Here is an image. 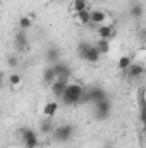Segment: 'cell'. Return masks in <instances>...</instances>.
<instances>
[{"instance_id":"1","label":"cell","mask_w":146,"mask_h":148,"mask_svg":"<svg viewBox=\"0 0 146 148\" xmlns=\"http://www.w3.org/2000/svg\"><path fill=\"white\" fill-rule=\"evenodd\" d=\"M86 91H88V88H84L83 84H79V83H69L67 88H65V93H64V97L60 100L67 107L79 105V103H83V98H84Z\"/></svg>"},{"instance_id":"2","label":"cell","mask_w":146,"mask_h":148,"mask_svg":"<svg viewBox=\"0 0 146 148\" xmlns=\"http://www.w3.org/2000/svg\"><path fill=\"white\" fill-rule=\"evenodd\" d=\"M74 126L72 124H59L57 127H55V131L52 133V138H53V141H57V143H67L69 140H72L74 136Z\"/></svg>"},{"instance_id":"3","label":"cell","mask_w":146,"mask_h":148,"mask_svg":"<svg viewBox=\"0 0 146 148\" xmlns=\"http://www.w3.org/2000/svg\"><path fill=\"white\" fill-rule=\"evenodd\" d=\"M105 98H108L107 90L102 88V86H93V88H88V91H86V95H84V98H83V103L93 105V103L102 102V100H105Z\"/></svg>"},{"instance_id":"4","label":"cell","mask_w":146,"mask_h":148,"mask_svg":"<svg viewBox=\"0 0 146 148\" xmlns=\"http://www.w3.org/2000/svg\"><path fill=\"white\" fill-rule=\"evenodd\" d=\"M112 114V100L105 98L102 102L93 103V117L96 121H107Z\"/></svg>"},{"instance_id":"5","label":"cell","mask_w":146,"mask_h":148,"mask_svg":"<svg viewBox=\"0 0 146 148\" xmlns=\"http://www.w3.org/2000/svg\"><path fill=\"white\" fill-rule=\"evenodd\" d=\"M19 134H21V140H23L24 148H38L40 140H38V134L33 129H29V127H21V129H19Z\"/></svg>"},{"instance_id":"6","label":"cell","mask_w":146,"mask_h":148,"mask_svg":"<svg viewBox=\"0 0 146 148\" xmlns=\"http://www.w3.org/2000/svg\"><path fill=\"white\" fill-rule=\"evenodd\" d=\"M14 47H16L17 52H28L29 50V36H28V31L19 29L14 35Z\"/></svg>"},{"instance_id":"7","label":"cell","mask_w":146,"mask_h":148,"mask_svg":"<svg viewBox=\"0 0 146 148\" xmlns=\"http://www.w3.org/2000/svg\"><path fill=\"white\" fill-rule=\"evenodd\" d=\"M67 84H69V79H64V77H57V79H55V81L50 84V90H52V93H53L55 100H57V98L60 100V98L64 97Z\"/></svg>"},{"instance_id":"8","label":"cell","mask_w":146,"mask_h":148,"mask_svg":"<svg viewBox=\"0 0 146 148\" xmlns=\"http://www.w3.org/2000/svg\"><path fill=\"white\" fill-rule=\"evenodd\" d=\"M138 117L141 126L145 127L146 131V91L139 90V97H138Z\"/></svg>"},{"instance_id":"9","label":"cell","mask_w":146,"mask_h":148,"mask_svg":"<svg viewBox=\"0 0 146 148\" xmlns=\"http://www.w3.org/2000/svg\"><path fill=\"white\" fill-rule=\"evenodd\" d=\"M45 59H46L48 66H53V64L60 62V60H62V52H60V48H59L57 45L48 47V48H46V53H45Z\"/></svg>"},{"instance_id":"10","label":"cell","mask_w":146,"mask_h":148,"mask_svg":"<svg viewBox=\"0 0 146 148\" xmlns=\"http://www.w3.org/2000/svg\"><path fill=\"white\" fill-rule=\"evenodd\" d=\"M96 35L98 38H105V40H113L117 35V29L113 24H102V26H96Z\"/></svg>"},{"instance_id":"11","label":"cell","mask_w":146,"mask_h":148,"mask_svg":"<svg viewBox=\"0 0 146 148\" xmlns=\"http://www.w3.org/2000/svg\"><path fill=\"white\" fill-rule=\"evenodd\" d=\"M122 74H124L127 79H131V81H132V79H138V77H141V76L145 74V66H143V64H136V62H134V64H132L126 73H122Z\"/></svg>"},{"instance_id":"12","label":"cell","mask_w":146,"mask_h":148,"mask_svg":"<svg viewBox=\"0 0 146 148\" xmlns=\"http://www.w3.org/2000/svg\"><path fill=\"white\" fill-rule=\"evenodd\" d=\"M52 67H53V71H55V74H57V77H64V79H69V77H71V73H72V71H71L69 64H65L64 60L53 64Z\"/></svg>"},{"instance_id":"13","label":"cell","mask_w":146,"mask_h":148,"mask_svg":"<svg viewBox=\"0 0 146 148\" xmlns=\"http://www.w3.org/2000/svg\"><path fill=\"white\" fill-rule=\"evenodd\" d=\"M107 19H108V14L105 10H102V9H93L91 10V24L102 26V24H105Z\"/></svg>"},{"instance_id":"14","label":"cell","mask_w":146,"mask_h":148,"mask_svg":"<svg viewBox=\"0 0 146 148\" xmlns=\"http://www.w3.org/2000/svg\"><path fill=\"white\" fill-rule=\"evenodd\" d=\"M129 16L132 19H141L145 16V3L143 2H132L129 5Z\"/></svg>"},{"instance_id":"15","label":"cell","mask_w":146,"mask_h":148,"mask_svg":"<svg viewBox=\"0 0 146 148\" xmlns=\"http://www.w3.org/2000/svg\"><path fill=\"white\" fill-rule=\"evenodd\" d=\"M100 57H102V53H100V50H98V48L95 47V43H93L83 60H86L88 64H98V62H100Z\"/></svg>"},{"instance_id":"16","label":"cell","mask_w":146,"mask_h":148,"mask_svg":"<svg viewBox=\"0 0 146 148\" xmlns=\"http://www.w3.org/2000/svg\"><path fill=\"white\" fill-rule=\"evenodd\" d=\"M57 112H59V102H57V100H50V102L45 103V107H43V115H45V117L53 119V115H55Z\"/></svg>"},{"instance_id":"17","label":"cell","mask_w":146,"mask_h":148,"mask_svg":"<svg viewBox=\"0 0 146 148\" xmlns=\"http://www.w3.org/2000/svg\"><path fill=\"white\" fill-rule=\"evenodd\" d=\"M55 124H53V121L52 119H48V117H45L41 122H40V133L41 134H52L53 131H55Z\"/></svg>"},{"instance_id":"18","label":"cell","mask_w":146,"mask_h":148,"mask_svg":"<svg viewBox=\"0 0 146 148\" xmlns=\"http://www.w3.org/2000/svg\"><path fill=\"white\" fill-rule=\"evenodd\" d=\"M41 79H43V83H45V84H52V83L57 79V74H55V71H53V67H52V66H46V67L43 69Z\"/></svg>"},{"instance_id":"19","label":"cell","mask_w":146,"mask_h":148,"mask_svg":"<svg viewBox=\"0 0 146 148\" xmlns=\"http://www.w3.org/2000/svg\"><path fill=\"white\" fill-rule=\"evenodd\" d=\"M132 64H134V62H132V57H131V55H122V57L119 59V62H117V67H119L120 73H126Z\"/></svg>"},{"instance_id":"20","label":"cell","mask_w":146,"mask_h":148,"mask_svg":"<svg viewBox=\"0 0 146 148\" xmlns=\"http://www.w3.org/2000/svg\"><path fill=\"white\" fill-rule=\"evenodd\" d=\"M110 41H112V40H105V38H98V40L95 41V47L100 50L102 55L110 53Z\"/></svg>"},{"instance_id":"21","label":"cell","mask_w":146,"mask_h":148,"mask_svg":"<svg viewBox=\"0 0 146 148\" xmlns=\"http://www.w3.org/2000/svg\"><path fill=\"white\" fill-rule=\"evenodd\" d=\"M71 9H72L76 14H77V12H83V10H91L88 0H72V2H71Z\"/></svg>"},{"instance_id":"22","label":"cell","mask_w":146,"mask_h":148,"mask_svg":"<svg viewBox=\"0 0 146 148\" xmlns=\"http://www.w3.org/2000/svg\"><path fill=\"white\" fill-rule=\"evenodd\" d=\"M76 17H77V23H81V24H91V10H83V12H77L76 14Z\"/></svg>"},{"instance_id":"23","label":"cell","mask_w":146,"mask_h":148,"mask_svg":"<svg viewBox=\"0 0 146 148\" xmlns=\"http://www.w3.org/2000/svg\"><path fill=\"white\" fill-rule=\"evenodd\" d=\"M33 26V19L29 16H23L19 17V29H24V31H29Z\"/></svg>"},{"instance_id":"24","label":"cell","mask_w":146,"mask_h":148,"mask_svg":"<svg viewBox=\"0 0 146 148\" xmlns=\"http://www.w3.org/2000/svg\"><path fill=\"white\" fill-rule=\"evenodd\" d=\"M9 84H10V88H19V86L23 84V77H21V74H17V73L9 74Z\"/></svg>"},{"instance_id":"25","label":"cell","mask_w":146,"mask_h":148,"mask_svg":"<svg viewBox=\"0 0 146 148\" xmlns=\"http://www.w3.org/2000/svg\"><path fill=\"white\" fill-rule=\"evenodd\" d=\"M91 45H93V43H89V41H81V43L77 45V57H79V59H84V55L88 53V50H89Z\"/></svg>"},{"instance_id":"26","label":"cell","mask_w":146,"mask_h":148,"mask_svg":"<svg viewBox=\"0 0 146 148\" xmlns=\"http://www.w3.org/2000/svg\"><path fill=\"white\" fill-rule=\"evenodd\" d=\"M10 67H17L19 66V60H17V57H9V62H7Z\"/></svg>"},{"instance_id":"27","label":"cell","mask_w":146,"mask_h":148,"mask_svg":"<svg viewBox=\"0 0 146 148\" xmlns=\"http://www.w3.org/2000/svg\"><path fill=\"white\" fill-rule=\"evenodd\" d=\"M102 148H115V147H113V143L107 141V143H103V147H102Z\"/></svg>"},{"instance_id":"28","label":"cell","mask_w":146,"mask_h":148,"mask_svg":"<svg viewBox=\"0 0 146 148\" xmlns=\"http://www.w3.org/2000/svg\"><path fill=\"white\" fill-rule=\"evenodd\" d=\"M141 38H145V41H146V28L141 29Z\"/></svg>"},{"instance_id":"29","label":"cell","mask_w":146,"mask_h":148,"mask_svg":"<svg viewBox=\"0 0 146 148\" xmlns=\"http://www.w3.org/2000/svg\"><path fill=\"white\" fill-rule=\"evenodd\" d=\"M145 50H146V41H145Z\"/></svg>"}]
</instances>
